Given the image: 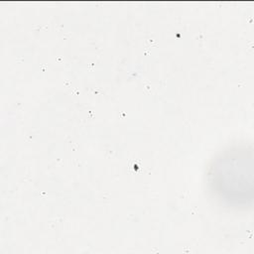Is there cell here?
<instances>
[{"mask_svg":"<svg viewBox=\"0 0 254 254\" xmlns=\"http://www.w3.org/2000/svg\"><path fill=\"white\" fill-rule=\"evenodd\" d=\"M211 186L225 201L246 200V156L242 151L219 158L210 171Z\"/></svg>","mask_w":254,"mask_h":254,"instance_id":"obj_1","label":"cell"}]
</instances>
